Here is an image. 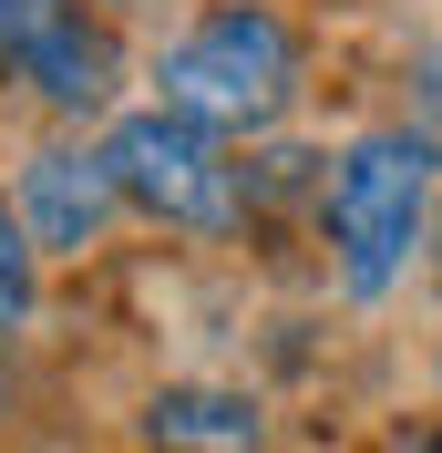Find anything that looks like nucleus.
I'll use <instances>...</instances> for the list:
<instances>
[{
    "label": "nucleus",
    "instance_id": "5",
    "mask_svg": "<svg viewBox=\"0 0 442 453\" xmlns=\"http://www.w3.org/2000/svg\"><path fill=\"white\" fill-rule=\"evenodd\" d=\"M21 226H31V248L42 257H83V248H103V226L124 217V196H113V175H103V144H42L21 165Z\"/></svg>",
    "mask_w": 442,
    "mask_h": 453
},
{
    "label": "nucleus",
    "instance_id": "7",
    "mask_svg": "<svg viewBox=\"0 0 442 453\" xmlns=\"http://www.w3.org/2000/svg\"><path fill=\"white\" fill-rule=\"evenodd\" d=\"M31 299H42V248H31V226H21V206L0 196V340L31 319Z\"/></svg>",
    "mask_w": 442,
    "mask_h": 453
},
{
    "label": "nucleus",
    "instance_id": "12",
    "mask_svg": "<svg viewBox=\"0 0 442 453\" xmlns=\"http://www.w3.org/2000/svg\"><path fill=\"white\" fill-rule=\"evenodd\" d=\"M103 11H134V0H103Z\"/></svg>",
    "mask_w": 442,
    "mask_h": 453
},
{
    "label": "nucleus",
    "instance_id": "1",
    "mask_svg": "<svg viewBox=\"0 0 442 453\" xmlns=\"http://www.w3.org/2000/svg\"><path fill=\"white\" fill-rule=\"evenodd\" d=\"M432 155L422 124H381V134L339 144V165L319 175V237L350 299H391L412 248L432 237Z\"/></svg>",
    "mask_w": 442,
    "mask_h": 453
},
{
    "label": "nucleus",
    "instance_id": "2",
    "mask_svg": "<svg viewBox=\"0 0 442 453\" xmlns=\"http://www.w3.org/2000/svg\"><path fill=\"white\" fill-rule=\"evenodd\" d=\"M155 83H165V104L195 113L206 134H268V124H288V104H299V31L278 21L268 0H217V11L155 62Z\"/></svg>",
    "mask_w": 442,
    "mask_h": 453
},
{
    "label": "nucleus",
    "instance_id": "3",
    "mask_svg": "<svg viewBox=\"0 0 442 453\" xmlns=\"http://www.w3.org/2000/svg\"><path fill=\"white\" fill-rule=\"evenodd\" d=\"M103 175H113V196L134 206V217L186 226V237H226V226L248 217V175L226 165V134H206V124L175 113V104L113 113Z\"/></svg>",
    "mask_w": 442,
    "mask_h": 453
},
{
    "label": "nucleus",
    "instance_id": "10",
    "mask_svg": "<svg viewBox=\"0 0 442 453\" xmlns=\"http://www.w3.org/2000/svg\"><path fill=\"white\" fill-rule=\"evenodd\" d=\"M432 268H442V217H432Z\"/></svg>",
    "mask_w": 442,
    "mask_h": 453
},
{
    "label": "nucleus",
    "instance_id": "8",
    "mask_svg": "<svg viewBox=\"0 0 442 453\" xmlns=\"http://www.w3.org/2000/svg\"><path fill=\"white\" fill-rule=\"evenodd\" d=\"M412 124H422V134L442 144V42H432V52L412 62Z\"/></svg>",
    "mask_w": 442,
    "mask_h": 453
},
{
    "label": "nucleus",
    "instance_id": "4",
    "mask_svg": "<svg viewBox=\"0 0 442 453\" xmlns=\"http://www.w3.org/2000/svg\"><path fill=\"white\" fill-rule=\"evenodd\" d=\"M0 83L62 124H93L124 93V31L103 0H0Z\"/></svg>",
    "mask_w": 442,
    "mask_h": 453
},
{
    "label": "nucleus",
    "instance_id": "11",
    "mask_svg": "<svg viewBox=\"0 0 442 453\" xmlns=\"http://www.w3.org/2000/svg\"><path fill=\"white\" fill-rule=\"evenodd\" d=\"M155 453H195V443H155Z\"/></svg>",
    "mask_w": 442,
    "mask_h": 453
},
{
    "label": "nucleus",
    "instance_id": "6",
    "mask_svg": "<svg viewBox=\"0 0 442 453\" xmlns=\"http://www.w3.org/2000/svg\"><path fill=\"white\" fill-rule=\"evenodd\" d=\"M155 443L195 453H257V412L237 392H155Z\"/></svg>",
    "mask_w": 442,
    "mask_h": 453
},
{
    "label": "nucleus",
    "instance_id": "9",
    "mask_svg": "<svg viewBox=\"0 0 442 453\" xmlns=\"http://www.w3.org/2000/svg\"><path fill=\"white\" fill-rule=\"evenodd\" d=\"M381 453H442V423H401V433H381Z\"/></svg>",
    "mask_w": 442,
    "mask_h": 453
}]
</instances>
